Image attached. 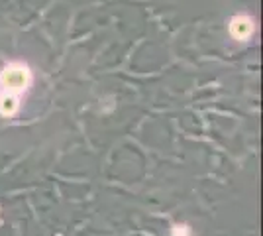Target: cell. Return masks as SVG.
Returning <instances> with one entry per match:
<instances>
[{
    "label": "cell",
    "mask_w": 263,
    "mask_h": 236,
    "mask_svg": "<svg viewBox=\"0 0 263 236\" xmlns=\"http://www.w3.org/2000/svg\"><path fill=\"white\" fill-rule=\"evenodd\" d=\"M253 30H255V22L248 14H236V16H232L230 22H228V32L238 42L250 40L253 35Z\"/></svg>",
    "instance_id": "obj_2"
},
{
    "label": "cell",
    "mask_w": 263,
    "mask_h": 236,
    "mask_svg": "<svg viewBox=\"0 0 263 236\" xmlns=\"http://www.w3.org/2000/svg\"><path fill=\"white\" fill-rule=\"evenodd\" d=\"M33 73L28 63L10 61L0 69V116L12 118L22 106V97L30 90Z\"/></svg>",
    "instance_id": "obj_1"
},
{
    "label": "cell",
    "mask_w": 263,
    "mask_h": 236,
    "mask_svg": "<svg viewBox=\"0 0 263 236\" xmlns=\"http://www.w3.org/2000/svg\"><path fill=\"white\" fill-rule=\"evenodd\" d=\"M193 232H191V228L186 225H175L173 228H171V236H191Z\"/></svg>",
    "instance_id": "obj_3"
}]
</instances>
